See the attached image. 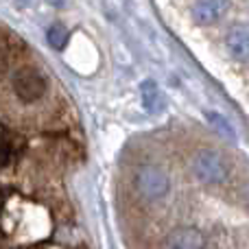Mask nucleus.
Returning a JSON list of instances; mask_svg holds the SVG:
<instances>
[{"instance_id":"1","label":"nucleus","mask_w":249,"mask_h":249,"mask_svg":"<svg viewBox=\"0 0 249 249\" xmlns=\"http://www.w3.org/2000/svg\"><path fill=\"white\" fill-rule=\"evenodd\" d=\"M190 168H193L195 177L203 184H221L228 177L230 168L225 158L214 149H201L193 155L190 160Z\"/></svg>"},{"instance_id":"2","label":"nucleus","mask_w":249,"mask_h":249,"mask_svg":"<svg viewBox=\"0 0 249 249\" xmlns=\"http://www.w3.org/2000/svg\"><path fill=\"white\" fill-rule=\"evenodd\" d=\"M11 86L16 96L22 103H35L39 101L48 90L46 77L42 72H37L35 68H20L11 79Z\"/></svg>"},{"instance_id":"3","label":"nucleus","mask_w":249,"mask_h":249,"mask_svg":"<svg viewBox=\"0 0 249 249\" xmlns=\"http://www.w3.org/2000/svg\"><path fill=\"white\" fill-rule=\"evenodd\" d=\"M136 188L144 199L155 201V199H162L164 195L168 193L171 179H168V175L160 166L144 164V166H140L136 173Z\"/></svg>"},{"instance_id":"4","label":"nucleus","mask_w":249,"mask_h":249,"mask_svg":"<svg viewBox=\"0 0 249 249\" xmlns=\"http://www.w3.org/2000/svg\"><path fill=\"white\" fill-rule=\"evenodd\" d=\"M225 44L234 59L249 61V24H234L228 31Z\"/></svg>"},{"instance_id":"5","label":"nucleus","mask_w":249,"mask_h":249,"mask_svg":"<svg viewBox=\"0 0 249 249\" xmlns=\"http://www.w3.org/2000/svg\"><path fill=\"white\" fill-rule=\"evenodd\" d=\"M164 247H173V249H201L206 247L203 234L195 228H179L175 232H171L162 243Z\"/></svg>"},{"instance_id":"6","label":"nucleus","mask_w":249,"mask_h":249,"mask_svg":"<svg viewBox=\"0 0 249 249\" xmlns=\"http://www.w3.org/2000/svg\"><path fill=\"white\" fill-rule=\"evenodd\" d=\"M228 9V0H197L193 4V18L197 24H214Z\"/></svg>"},{"instance_id":"7","label":"nucleus","mask_w":249,"mask_h":249,"mask_svg":"<svg viewBox=\"0 0 249 249\" xmlns=\"http://www.w3.org/2000/svg\"><path fill=\"white\" fill-rule=\"evenodd\" d=\"M140 94H142V103H144L146 112L155 114V112H162L164 109V94H162V90H160V86L155 81H151V79L142 81Z\"/></svg>"},{"instance_id":"8","label":"nucleus","mask_w":249,"mask_h":249,"mask_svg":"<svg viewBox=\"0 0 249 249\" xmlns=\"http://www.w3.org/2000/svg\"><path fill=\"white\" fill-rule=\"evenodd\" d=\"M46 39L55 51H61V48L66 46V42H68V29H66L64 24H59V22H55V24L48 26Z\"/></svg>"},{"instance_id":"9","label":"nucleus","mask_w":249,"mask_h":249,"mask_svg":"<svg viewBox=\"0 0 249 249\" xmlns=\"http://www.w3.org/2000/svg\"><path fill=\"white\" fill-rule=\"evenodd\" d=\"M208 121L212 123V127L216 129V131L221 133V136H225V138H230V140H234L236 138V131L232 129V124H230L228 121H225L223 116H219V114H208Z\"/></svg>"},{"instance_id":"10","label":"nucleus","mask_w":249,"mask_h":249,"mask_svg":"<svg viewBox=\"0 0 249 249\" xmlns=\"http://www.w3.org/2000/svg\"><path fill=\"white\" fill-rule=\"evenodd\" d=\"M241 201H243V206L249 208V184L243 186V190H241Z\"/></svg>"},{"instance_id":"11","label":"nucleus","mask_w":249,"mask_h":249,"mask_svg":"<svg viewBox=\"0 0 249 249\" xmlns=\"http://www.w3.org/2000/svg\"><path fill=\"white\" fill-rule=\"evenodd\" d=\"M66 0H48V4H53V7H64Z\"/></svg>"}]
</instances>
